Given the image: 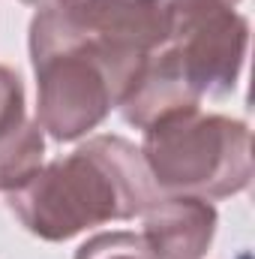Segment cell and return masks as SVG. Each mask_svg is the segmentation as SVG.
I'll return each mask as SVG.
<instances>
[{"mask_svg": "<svg viewBox=\"0 0 255 259\" xmlns=\"http://www.w3.org/2000/svg\"><path fill=\"white\" fill-rule=\"evenodd\" d=\"M168 42V0H48L30 24L36 121L72 142L126 100Z\"/></svg>", "mask_w": 255, "mask_h": 259, "instance_id": "obj_1", "label": "cell"}, {"mask_svg": "<svg viewBox=\"0 0 255 259\" xmlns=\"http://www.w3.org/2000/svg\"><path fill=\"white\" fill-rule=\"evenodd\" d=\"M153 199L141 151L120 136H99L36 169L9 193V208L33 235L66 241L87 226L144 214Z\"/></svg>", "mask_w": 255, "mask_h": 259, "instance_id": "obj_2", "label": "cell"}, {"mask_svg": "<svg viewBox=\"0 0 255 259\" xmlns=\"http://www.w3.org/2000/svg\"><path fill=\"white\" fill-rule=\"evenodd\" d=\"M144 166L159 187L198 196H231L252 178L249 130L198 106L174 109L144 127Z\"/></svg>", "mask_w": 255, "mask_h": 259, "instance_id": "obj_3", "label": "cell"}, {"mask_svg": "<svg viewBox=\"0 0 255 259\" xmlns=\"http://www.w3.org/2000/svg\"><path fill=\"white\" fill-rule=\"evenodd\" d=\"M237 0H168L165 58L195 97H225L237 84L249 24Z\"/></svg>", "mask_w": 255, "mask_h": 259, "instance_id": "obj_4", "label": "cell"}, {"mask_svg": "<svg viewBox=\"0 0 255 259\" xmlns=\"http://www.w3.org/2000/svg\"><path fill=\"white\" fill-rule=\"evenodd\" d=\"M216 229V211L195 196L153 199L144 211V238L159 259H201Z\"/></svg>", "mask_w": 255, "mask_h": 259, "instance_id": "obj_5", "label": "cell"}, {"mask_svg": "<svg viewBox=\"0 0 255 259\" xmlns=\"http://www.w3.org/2000/svg\"><path fill=\"white\" fill-rule=\"evenodd\" d=\"M42 130L39 124H24L6 145H0V190L12 193L21 187L42 163Z\"/></svg>", "mask_w": 255, "mask_h": 259, "instance_id": "obj_6", "label": "cell"}, {"mask_svg": "<svg viewBox=\"0 0 255 259\" xmlns=\"http://www.w3.org/2000/svg\"><path fill=\"white\" fill-rule=\"evenodd\" d=\"M75 259H159L144 235L135 232H105L78 247Z\"/></svg>", "mask_w": 255, "mask_h": 259, "instance_id": "obj_7", "label": "cell"}, {"mask_svg": "<svg viewBox=\"0 0 255 259\" xmlns=\"http://www.w3.org/2000/svg\"><path fill=\"white\" fill-rule=\"evenodd\" d=\"M24 88L21 78L0 66V145H6L18 130L24 127Z\"/></svg>", "mask_w": 255, "mask_h": 259, "instance_id": "obj_8", "label": "cell"}, {"mask_svg": "<svg viewBox=\"0 0 255 259\" xmlns=\"http://www.w3.org/2000/svg\"><path fill=\"white\" fill-rule=\"evenodd\" d=\"M21 3H48V0H21Z\"/></svg>", "mask_w": 255, "mask_h": 259, "instance_id": "obj_9", "label": "cell"}]
</instances>
